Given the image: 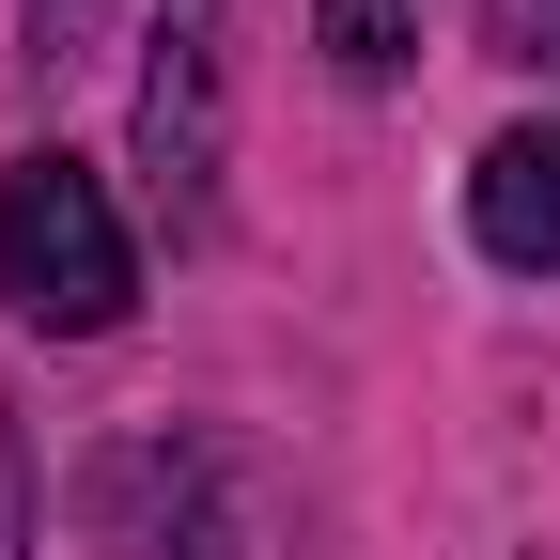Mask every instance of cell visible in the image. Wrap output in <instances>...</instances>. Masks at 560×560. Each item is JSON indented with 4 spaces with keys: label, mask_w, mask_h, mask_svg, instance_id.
<instances>
[{
    "label": "cell",
    "mask_w": 560,
    "mask_h": 560,
    "mask_svg": "<svg viewBox=\"0 0 560 560\" xmlns=\"http://www.w3.org/2000/svg\"><path fill=\"white\" fill-rule=\"evenodd\" d=\"M94 32H109V0H32V62H94Z\"/></svg>",
    "instance_id": "cell-7"
},
{
    "label": "cell",
    "mask_w": 560,
    "mask_h": 560,
    "mask_svg": "<svg viewBox=\"0 0 560 560\" xmlns=\"http://www.w3.org/2000/svg\"><path fill=\"white\" fill-rule=\"evenodd\" d=\"M312 47H327V79H405V0H312Z\"/></svg>",
    "instance_id": "cell-5"
},
{
    "label": "cell",
    "mask_w": 560,
    "mask_h": 560,
    "mask_svg": "<svg viewBox=\"0 0 560 560\" xmlns=\"http://www.w3.org/2000/svg\"><path fill=\"white\" fill-rule=\"evenodd\" d=\"M202 452H172V436H140V452H109L94 467V545L109 560H219V514H202Z\"/></svg>",
    "instance_id": "cell-3"
},
{
    "label": "cell",
    "mask_w": 560,
    "mask_h": 560,
    "mask_svg": "<svg viewBox=\"0 0 560 560\" xmlns=\"http://www.w3.org/2000/svg\"><path fill=\"white\" fill-rule=\"evenodd\" d=\"M140 187H156V219L202 234L219 219V156H234V0H156V32H140Z\"/></svg>",
    "instance_id": "cell-2"
},
{
    "label": "cell",
    "mask_w": 560,
    "mask_h": 560,
    "mask_svg": "<svg viewBox=\"0 0 560 560\" xmlns=\"http://www.w3.org/2000/svg\"><path fill=\"white\" fill-rule=\"evenodd\" d=\"M0 296H16L47 342H94V327H125V296H140V249H125L109 187H94L79 156H16V172H0Z\"/></svg>",
    "instance_id": "cell-1"
},
{
    "label": "cell",
    "mask_w": 560,
    "mask_h": 560,
    "mask_svg": "<svg viewBox=\"0 0 560 560\" xmlns=\"http://www.w3.org/2000/svg\"><path fill=\"white\" fill-rule=\"evenodd\" d=\"M482 47L499 62H560V0H482Z\"/></svg>",
    "instance_id": "cell-6"
},
{
    "label": "cell",
    "mask_w": 560,
    "mask_h": 560,
    "mask_svg": "<svg viewBox=\"0 0 560 560\" xmlns=\"http://www.w3.org/2000/svg\"><path fill=\"white\" fill-rule=\"evenodd\" d=\"M467 234L499 249V265H560V125H514V140H482V172H467Z\"/></svg>",
    "instance_id": "cell-4"
},
{
    "label": "cell",
    "mask_w": 560,
    "mask_h": 560,
    "mask_svg": "<svg viewBox=\"0 0 560 560\" xmlns=\"http://www.w3.org/2000/svg\"><path fill=\"white\" fill-rule=\"evenodd\" d=\"M0 560H32V452H16V405H0Z\"/></svg>",
    "instance_id": "cell-8"
}]
</instances>
